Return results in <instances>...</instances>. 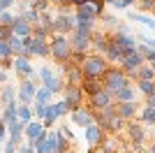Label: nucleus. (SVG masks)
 <instances>
[{
    "label": "nucleus",
    "instance_id": "obj_1",
    "mask_svg": "<svg viewBox=\"0 0 155 153\" xmlns=\"http://www.w3.org/2000/svg\"><path fill=\"white\" fill-rule=\"evenodd\" d=\"M100 81H102V88H104V90L116 93L118 88L127 86L130 79H127V74H125L120 67H107V70H104V74L100 76Z\"/></svg>",
    "mask_w": 155,
    "mask_h": 153
},
{
    "label": "nucleus",
    "instance_id": "obj_2",
    "mask_svg": "<svg viewBox=\"0 0 155 153\" xmlns=\"http://www.w3.org/2000/svg\"><path fill=\"white\" fill-rule=\"evenodd\" d=\"M81 74L84 76H95V79H100V76L104 74V70H107V60H104L102 56H84V60H81Z\"/></svg>",
    "mask_w": 155,
    "mask_h": 153
},
{
    "label": "nucleus",
    "instance_id": "obj_3",
    "mask_svg": "<svg viewBox=\"0 0 155 153\" xmlns=\"http://www.w3.org/2000/svg\"><path fill=\"white\" fill-rule=\"evenodd\" d=\"M49 51L53 53V58H56V60H60V63H63V60H67V58H70L72 46H70V42H67L63 35H58V37L53 39V44L49 46Z\"/></svg>",
    "mask_w": 155,
    "mask_h": 153
},
{
    "label": "nucleus",
    "instance_id": "obj_4",
    "mask_svg": "<svg viewBox=\"0 0 155 153\" xmlns=\"http://www.w3.org/2000/svg\"><path fill=\"white\" fill-rule=\"evenodd\" d=\"M141 63H143V56L139 53V51H132V53H125V56L120 58V65H123L120 70H123L125 74H134Z\"/></svg>",
    "mask_w": 155,
    "mask_h": 153
},
{
    "label": "nucleus",
    "instance_id": "obj_5",
    "mask_svg": "<svg viewBox=\"0 0 155 153\" xmlns=\"http://www.w3.org/2000/svg\"><path fill=\"white\" fill-rule=\"evenodd\" d=\"M100 14H97V9L91 5V2H84V5L77 7V14H74V21H95Z\"/></svg>",
    "mask_w": 155,
    "mask_h": 153
},
{
    "label": "nucleus",
    "instance_id": "obj_6",
    "mask_svg": "<svg viewBox=\"0 0 155 153\" xmlns=\"http://www.w3.org/2000/svg\"><path fill=\"white\" fill-rule=\"evenodd\" d=\"M12 32L14 35H19V37H30V32H32V25L28 23L23 16H14V21H12Z\"/></svg>",
    "mask_w": 155,
    "mask_h": 153
},
{
    "label": "nucleus",
    "instance_id": "obj_7",
    "mask_svg": "<svg viewBox=\"0 0 155 153\" xmlns=\"http://www.w3.org/2000/svg\"><path fill=\"white\" fill-rule=\"evenodd\" d=\"M114 102H111V93L109 90H97L95 95H91V107L93 109H104V107H111Z\"/></svg>",
    "mask_w": 155,
    "mask_h": 153
},
{
    "label": "nucleus",
    "instance_id": "obj_8",
    "mask_svg": "<svg viewBox=\"0 0 155 153\" xmlns=\"http://www.w3.org/2000/svg\"><path fill=\"white\" fill-rule=\"evenodd\" d=\"M23 127H26V123L23 121H12L9 125H7V130H9V144H21V139H23Z\"/></svg>",
    "mask_w": 155,
    "mask_h": 153
},
{
    "label": "nucleus",
    "instance_id": "obj_9",
    "mask_svg": "<svg viewBox=\"0 0 155 153\" xmlns=\"http://www.w3.org/2000/svg\"><path fill=\"white\" fill-rule=\"evenodd\" d=\"M65 100H67L70 109L81 107V88H79V86H70V83H67V88H65Z\"/></svg>",
    "mask_w": 155,
    "mask_h": 153
},
{
    "label": "nucleus",
    "instance_id": "obj_10",
    "mask_svg": "<svg viewBox=\"0 0 155 153\" xmlns=\"http://www.w3.org/2000/svg\"><path fill=\"white\" fill-rule=\"evenodd\" d=\"M114 109H116V114L120 116V118H132V116L137 114V102L134 100L118 102V104H114Z\"/></svg>",
    "mask_w": 155,
    "mask_h": 153
},
{
    "label": "nucleus",
    "instance_id": "obj_11",
    "mask_svg": "<svg viewBox=\"0 0 155 153\" xmlns=\"http://www.w3.org/2000/svg\"><path fill=\"white\" fill-rule=\"evenodd\" d=\"M81 93H88V95H95L97 90H102V81L95 79V76H84V81L79 83Z\"/></svg>",
    "mask_w": 155,
    "mask_h": 153
},
{
    "label": "nucleus",
    "instance_id": "obj_12",
    "mask_svg": "<svg viewBox=\"0 0 155 153\" xmlns=\"http://www.w3.org/2000/svg\"><path fill=\"white\" fill-rule=\"evenodd\" d=\"M72 121L77 123V125H81V127L95 123V121H93V116H91V111H88V109H81V107L72 109Z\"/></svg>",
    "mask_w": 155,
    "mask_h": 153
},
{
    "label": "nucleus",
    "instance_id": "obj_13",
    "mask_svg": "<svg viewBox=\"0 0 155 153\" xmlns=\"http://www.w3.org/2000/svg\"><path fill=\"white\" fill-rule=\"evenodd\" d=\"M86 141L91 146H100V141H102V127L97 125V123L86 125Z\"/></svg>",
    "mask_w": 155,
    "mask_h": 153
},
{
    "label": "nucleus",
    "instance_id": "obj_14",
    "mask_svg": "<svg viewBox=\"0 0 155 153\" xmlns=\"http://www.w3.org/2000/svg\"><path fill=\"white\" fill-rule=\"evenodd\" d=\"M12 65L21 76H30L32 74V65H30V60H28V56H16L12 60Z\"/></svg>",
    "mask_w": 155,
    "mask_h": 153
},
{
    "label": "nucleus",
    "instance_id": "obj_15",
    "mask_svg": "<svg viewBox=\"0 0 155 153\" xmlns=\"http://www.w3.org/2000/svg\"><path fill=\"white\" fill-rule=\"evenodd\" d=\"M104 53H107L109 60H120V58H123V49H120V44H118L114 37L107 39V49H104Z\"/></svg>",
    "mask_w": 155,
    "mask_h": 153
},
{
    "label": "nucleus",
    "instance_id": "obj_16",
    "mask_svg": "<svg viewBox=\"0 0 155 153\" xmlns=\"http://www.w3.org/2000/svg\"><path fill=\"white\" fill-rule=\"evenodd\" d=\"M35 90H37V88H35V83L23 79V83H21V88H19V100L23 102V104H28V102L35 97Z\"/></svg>",
    "mask_w": 155,
    "mask_h": 153
},
{
    "label": "nucleus",
    "instance_id": "obj_17",
    "mask_svg": "<svg viewBox=\"0 0 155 153\" xmlns=\"http://www.w3.org/2000/svg\"><path fill=\"white\" fill-rule=\"evenodd\" d=\"M72 51H81L84 53L88 46H91V35H79V32H74V39L70 42Z\"/></svg>",
    "mask_w": 155,
    "mask_h": 153
},
{
    "label": "nucleus",
    "instance_id": "obj_18",
    "mask_svg": "<svg viewBox=\"0 0 155 153\" xmlns=\"http://www.w3.org/2000/svg\"><path fill=\"white\" fill-rule=\"evenodd\" d=\"M141 121H143V125H153L155 123V100H153V95H148L146 109H143V114H141Z\"/></svg>",
    "mask_w": 155,
    "mask_h": 153
},
{
    "label": "nucleus",
    "instance_id": "obj_19",
    "mask_svg": "<svg viewBox=\"0 0 155 153\" xmlns=\"http://www.w3.org/2000/svg\"><path fill=\"white\" fill-rule=\"evenodd\" d=\"M23 132H26V137H28V141H32V139H37L39 134L44 132V125L39 121H35V123H28L26 127H23Z\"/></svg>",
    "mask_w": 155,
    "mask_h": 153
},
{
    "label": "nucleus",
    "instance_id": "obj_20",
    "mask_svg": "<svg viewBox=\"0 0 155 153\" xmlns=\"http://www.w3.org/2000/svg\"><path fill=\"white\" fill-rule=\"evenodd\" d=\"M16 104H19V102H7V104H5V114H2V125H9V123H12V121H16Z\"/></svg>",
    "mask_w": 155,
    "mask_h": 153
},
{
    "label": "nucleus",
    "instance_id": "obj_21",
    "mask_svg": "<svg viewBox=\"0 0 155 153\" xmlns=\"http://www.w3.org/2000/svg\"><path fill=\"white\" fill-rule=\"evenodd\" d=\"M9 42V46H12V53H16V56H26V46H23V37H19V35H14L7 39Z\"/></svg>",
    "mask_w": 155,
    "mask_h": 153
},
{
    "label": "nucleus",
    "instance_id": "obj_22",
    "mask_svg": "<svg viewBox=\"0 0 155 153\" xmlns=\"http://www.w3.org/2000/svg\"><path fill=\"white\" fill-rule=\"evenodd\" d=\"M111 95L116 97L118 102H127V100H134V88H132V86H123V88H118L116 93H111Z\"/></svg>",
    "mask_w": 155,
    "mask_h": 153
},
{
    "label": "nucleus",
    "instance_id": "obj_23",
    "mask_svg": "<svg viewBox=\"0 0 155 153\" xmlns=\"http://www.w3.org/2000/svg\"><path fill=\"white\" fill-rule=\"evenodd\" d=\"M42 118H44V123L42 125H51V123H56V118H58V114H56V109H53V104H49L46 102L44 104V109H42Z\"/></svg>",
    "mask_w": 155,
    "mask_h": 153
},
{
    "label": "nucleus",
    "instance_id": "obj_24",
    "mask_svg": "<svg viewBox=\"0 0 155 153\" xmlns=\"http://www.w3.org/2000/svg\"><path fill=\"white\" fill-rule=\"evenodd\" d=\"M130 137L134 139V144H141L143 139H146V134H143V127L139 125V123H130Z\"/></svg>",
    "mask_w": 155,
    "mask_h": 153
},
{
    "label": "nucleus",
    "instance_id": "obj_25",
    "mask_svg": "<svg viewBox=\"0 0 155 153\" xmlns=\"http://www.w3.org/2000/svg\"><path fill=\"white\" fill-rule=\"evenodd\" d=\"M137 74V79H153L155 76V70H153V63H148V65H139V70L134 72Z\"/></svg>",
    "mask_w": 155,
    "mask_h": 153
},
{
    "label": "nucleus",
    "instance_id": "obj_26",
    "mask_svg": "<svg viewBox=\"0 0 155 153\" xmlns=\"http://www.w3.org/2000/svg\"><path fill=\"white\" fill-rule=\"evenodd\" d=\"M30 107H28V104H23V102H21V104H16V118H19V121H23V123H28L30 121Z\"/></svg>",
    "mask_w": 155,
    "mask_h": 153
},
{
    "label": "nucleus",
    "instance_id": "obj_27",
    "mask_svg": "<svg viewBox=\"0 0 155 153\" xmlns=\"http://www.w3.org/2000/svg\"><path fill=\"white\" fill-rule=\"evenodd\" d=\"M21 16H23L28 23H37V21H39V12H37V9H32V7H30V9L23 7V9H21Z\"/></svg>",
    "mask_w": 155,
    "mask_h": 153
},
{
    "label": "nucleus",
    "instance_id": "obj_28",
    "mask_svg": "<svg viewBox=\"0 0 155 153\" xmlns=\"http://www.w3.org/2000/svg\"><path fill=\"white\" fill-rule=\"evenodd\" d=\"M139 90H141V93H146V95H153V93H155L153 79H139Z\"/></svg>",
    "mask_w": 155,
    "mask_h": 153
},
{
    "label": "nucleus",
    "instance_id": "obj_29",
    "mask_svg": "<svg viewBox=\"0 0 155 153\" xmlns=\"http://www.w3.org/2000/svg\"><path fill=\"white\" fill-rule=\"evenodd\" d=\"M137 51H139V53H141L143 56V60H146V63H153L155 60V51H153V46H137Z\"/></svg>",
    "mask_w": 155,
    "mask_h": 153
},
{
    "label": "nucleus",
    "instance_id": "obj_30",
    "mask_svg": "<svg viewBox=\"0 0 155 153\" xmlns=\"http://www.w3.org/2000/svg\"><path fill=\"white\" fill-rule=\"evenodd\" d=\"M44 86H46L49 90H51V93H60V88H63V81H60V79H58L56 74H53L51 79H49V81H44Z\"/></svg>",
    "mask_w": 155,
    "mask_h": 153
},
{
    "label": "nucleus",
    "instance_id": "obj_31",
    "mask_svg": "<svg viewBox=\"0 0 155 153\" xmlns=\"http://www.w3.org/2000/svg\"><path fill=\"white\" fill-rule=\"evenodd\" d=\"M51 32V28H46V25H42L39 23L37 28H32V32H30V37H37V39H46V35Z\"/></svg>",
    "mask_w": 155,
    "mask_h": 153
},
{
    "label": "nucleus",
    "instance_id": "obj_32",
    "mask_svg": "<svg viewBox=\"0 0 155 153\" xmlns=\"http://www.w3.org/2000/svg\"><path fill=\"white\" fill-rule=\"evenodd\" d=\"M49 97H51V90L46 88H39V90H35V100L39 102V104H46V102H49Z\"/></svg>",
    "mask_w": 155,
    "mask_h": 153
},
{
    "label": "nucleus",
    "instance_id": "obj_33",
    "mask_svg": "<svg viewBox=\"0 0 155 153\" xmlns=\"http://www.w3.org/2000/svg\"><path fill=\"white\" fill-rule=\"evenodd\" d=\"M130 19H132V21H139V23H146L148 28H155V21L150 19V16H143V14H134V12H132V14H130Z\"/></svg>",
    "mask_w": 155,
    "mask_h": 153
},
{
    "label": "nucleus",
    "instance_id": "obj_34",
    "mask_svg": "<svg viewBox=\"0 0 155 153\" xmlns=\"http://www.w3.org/2000/svg\"><path fill=\"white\" fill-rule=\"evenodd\" d=\"M53 109H56V114H58V116H65L67 111H72V109H70V104H67V100H65V97H63L60 102H56V104H53Z\"/></svg>",
    "mask_w": 155,
    "mask_h": 153
},
{
    "label": "nucleus",
    "instance_id": "obj_35",
    "mask_svg": "<svg viewBox=\"0 0 155 153\" xmlns=\"http://www.w3.org/2000/svg\"><path fill=\"white\" fill-rule=\"evenodd\" d=\"M0 97H2V102H12L14 100V88L12 86H2V88H0Z\"/></svg>",
    "mask_w": 155,
    "mask_h": 153
},
{
    "label": "nucleus",
    "instance_id": "obj_36",
    "mask_svg": "<svg viewBox=\"0 0 155 153\" xmlns=\"http://www.w3.org/2000/svg\"><path fill=\"white\" fill-rule=\"evenodd\" d=\"M12 21H14V14L12 12L0 9V23H2V25H12Z\"/></svg>",
    "mask_w": 155,
    "mask_h": 153
},
{
    "label": "nucleus",
    "instance_id": "obj_37",
    "mask_svg": "<svg viewBox=\"0 0 155 153\" xmlns=\"http://www.w3.org/2000/svg\"><path fill=\"white\" fill-rule=\"evenodd\" d=\"M9 56H12V46H9V42L0 39V58H9Z\"/></svg>",
    "mask_w": 155,
    "mask_h": 153
},
{
    "label": "nucleus",
    "instance_id": "obj_38",
    "mask_svg": "<svg viewBox=\"0 0 155 153\" xmlns=\"http://www.w3.org/2000/svg\"><path fill=\"white\" fill-rule=\"evenodd\" d=\"M100 144H102L104 153H114V148H116V141H114V139H104V141H100Z\"/></svg>",
    "mask_w": 155,
    "mask_h": 153
},
{
    "label": "nucleus",
    "instance_id": "obj_39",
    "mask_svg": "<svg viewBox=\"0 0 155 153\" xmlns=\"http://www.w3.org/2000/svg\"><path fill=\"white\" fill-rule=\"evenodd\" d=\"M46 7H49V0H32V9H37V12H44Z\"/></svg>",
    "mask_w": 155,
    "mask_h": 153
},
{
    "label": "nucleus",
    "instance_id": "obj_40",
    "mask_svg": "<svg viewBox=\"0 0 155 153\" xmlns=\"http://www.w3.org/2000/svg\"><path fill=\"white\" fill-rule=\"evenodd\" d=\"M9 37H12V28H9V25H2V23H0V39H5V42H7Z\"/></svg>",
    "mask_w": 155,
    "mask_h": 153
},
{
    "label": "nucleus",
    "instance_id": "obj_41",
    "mask_svg": "<svg viewBox=\"0 0 155 153\" xmlns=\"http://www.w3.org/2000/svg\"><path fill=\"white\" fill-rule=\"evenodd\" d=\"M51 76H53L51 67H42V70H39V79H42V81H49Z\"/></svg>",
    "mask_w": 155,
    "mask_h": 153
},
{
    "label": "nucleus",
    "instance_id": "obj_42",
    "mask_svg": "<svg viewBox=\"0 0 155 153\" xmlns=\"http://www.w3.org/2000/svg\"><path fill=\"white\" fill-rule=\"evenodd\" d=\"M19 153H35V146H32V141H28V144H23V146L19 148Z\"/></svg>",
    "mask_w": 155,
    "mask_h": 153
},
{
    "label": "nucleus",
    "instance_id": "obj_43",
    "mask_svg": "<svg viewBox=\"0 0 155 153\" xmlns=\"http://www.w3.org/2000/svg\"><path fill=\"white\" fill-rule=\"evenodd\" d=\"M139 5H141V9H143V12H150V9H153V0H141Z\"/></svg>",
    "mask_w": 155,
    "mask_h": 153
},
{
    "label": "nucleus",
    "instance_id": "obj_44",
    "mask_svg": "<svg viewBox=\"0 0 155 153\" xmlns=\"http://www.w3.org/2000/svg\"><path fill=\"white\" fill-rule=\"evenodd\" d=\"M12 2H14V0H0V9H9Z\"/></svg>",
    "mask_w": 155,
    "mask_h": 153
},
{
    "label": "nucleus",
    "instance_id": "obj_45",
    "mask_svg": "<svg viewBox=\"0 0 155 153\" xmlns=\"http://www.w3.org/2000/svg\"><path fill=\"white\" fill-rule=\"evenodd\" d=\"M5 153H16V146H14V144H9V141H7V148H5Z\"/></svg>",
    "mask_w": 155,
    "mask_h": 153
},
{
    "label": "nucleus",
    "instance_id": "obj_46",
    "mask_svg": "<svg viewBox=\"0 0 155 153\" xmlns=\"http://www.w3.org/2000/svg\"><path fill=\"white\" fill-rule=\"evenodd\" d=\"M104 23H107V25H114V23H116V19H114V16H104Z\"/></svg>",
    "mask_w": 155,
    "mask_h": 153
},
{
    "label": "nucleus",
    "instance_id": "obj_47",
    "mask_svg": "<svg viewBox=\"0 0 155 153\" xmlns=\"http://www.w3.org/2000/svg\"><path fill=\"white\" fill-rule=\"evenodd\" d=\"M84 2H88V0H70V5H77V7L84 5Z\"/></svg>",
    "mask_w": 155,
    "mask_h": 153
},
{
    "label": "nucleus",
    "instance_id": "obj_48",
    "mask_svg": "<svg viewBox=\"0 0 155 153\" xmlns=\"http://www.w3.org/2000/svg\"><path fill=\"white\" fill-rule=\"evenodd\" d=\"M5 132H7V127H5V125H0V141L5 139Z\"/></svg>",
    "mask_w": 155,
    "mask_h": 153
},
{
    "label": "nucleus",
    "instance_id": "obj_49",
    "mask_svg": "<svg viewBox=\"0 0 155 153\" xmlns=\"http://www.w3.org/2000/svg\"><path fill=\"white\" fill-rule=\"evenodd\" d=\"M2 81H5V74H2V70H0V83H2Z\"/></svg>",
    "mask_w": 155,
    "mask_h": 153
},
{
    "label": "nucleus",
    "instance_id": "obj_50",
    "mask_svg": "<svg viewBox=\"0 0 155 153\" xmlns=\"http://www.w3.org/2000/svg\"><path fill=\"white\" fill-rule=\"evenodd\" d=\"M0 125H2V118H0Z\"/></svg>",
    "mask_w": 155,
    "mask_h": 153
}]
</instances>
